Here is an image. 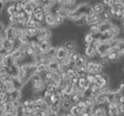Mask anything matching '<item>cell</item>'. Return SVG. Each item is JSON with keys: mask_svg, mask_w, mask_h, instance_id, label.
<instances>
[{"mask_svg": "<svg viewBox=\"0 0 124 116\" xmlns=\"http://www.w3.org/2000/svg\"><path fill=\"white\" fill-rule=\"evenodd\" d=\"M88 59L83 54H79V56L75 61V67L76 68H81V67H86V63H87Z\"/></svg>", "mask_w": 124, "mask_h": 116, "instance_id": "obj_15", "label": "cell"}, {"mask_svg": "<svg viewBox=\"0 0 124 116\" xmlns=\"http://www.w3.org/2000/svg\"><path fill=\"white\" fill-rule=\"evenodd\" d=\"M87 80H88V82H89L90 85L95 84V75L94 74H89V75L87 76Z\"/></svg>", "mask_w": 124, "mask_h": 116, "instance_id": "obj_35", "label": "cell"}, {"mask_svg": "<svg viewBox=\"0 0 124 116\" xmlns=\"http://www.w3.org/2000/svg\"><path fill=\"white\" fill-rule=\"evenodd\" d=\"M69 56V53L63 47H58L57 48V52H56V56H54V60H57L58 62H62L64 61L66 58Z\"/></svg>", "mask_w": 124, "mask_h": 116, "instance_id": "obj_6", "label": "cell"}, {"mask_svg": "<svg viewBox=\"0 0 124 116\" xmlns=\"http://www.w3.org/2000/svg\"><path fill=\"white\" fill-rule=\"evenodd\" d=\"M8 93H9V97H10V101H11V102H14V101L21 102V101H22V93H21V90L14 89V90H12L11 92H8Z\"/></svg>", "mask_w": 124, "mask_h": 116, "instance_id": "obj_13", "label": "cell"}, {"mask_svg": "<svg viewBox=\"0 0 124 116\" xmlns=\"http://www.w3.org/2000/svg\"><path fill=\"white\" fill-rule=\"evenodd\" d=\"M62 47L68 51L69 54L73 53V52H75L77 50L76 43H75V41H73V40H64L63 43H62Z\"/></svg>", "mask_w": 124, "mask_h": 116, "instance_id": "obj_8", "label": "cell"}, {"mask_svg": "<svg viewBox=\"0 0 124 116\" xmlns=\"http://www.w3.org/2000/svg\"><path fill=\"white\" fill-rule=\"evenodd\" d=\"M48 71L52 72V73H59V68H60V62H58L57 60H51L48 62L47 64Z\"/></svg>", "mask_w": 124, "mask_h": 116, "instance_id": "obj_12", "label": "cell"}, {"mask_svg": "<svg viewBox=\"0 0 124 116\" xmlns=\"http://www.w3.org/2000/svg\"><path fill=\"white\" fill-rule=\"evenodd\" d=\"M69 112H70L73 116H79L82 114V112L79 111V109L77 108V105H72V108L70 109V111H69Z\"/></svg>", "mask_w": 124, "mask_h": 116, "instance_id": "obj_31", "label": "cell"}, {"mask_svg": "<svg viewBox=\"0 0 124 116\" xmlns=\"http://www.w3.org/2000/svg\"><path fill=\"white\" fill-rule=\"evenodd\" d=\"M84 55L88 59V60H92L95 56H97V51H96V46L94 45H86L85 48V52H84Z\"/></svg>", "mask_w": 124, "mask_h": 116, "instance_id": "obj_7", "label": "cell"}, {"mask_svg": "<svg viewBox=\"0 0 124 116\" xmlns=\"http://www.w3.org/2000/svg\"><path fill=\"white\" fill-rule=\"evenodd\" d=\"M112 39H114V38L109 34V33H103V34H100L99 40H100V42H109V41L112 40Z\"/></svg>", "mask_w": 124, "mask_h": 116, "instance_id": "obj_26", "label": "cell"}, {"mask_svg": "<svg viewBox=\"0 0 124 116\" xmlns=\"http://www.w3.org/2000/svg\"><path fill=\"white\" fill-rule=\"evenodd\" d=\"M20 74H21V71H20V65L14 63L10 66V74L9 75L11 76L12 78H19Z\"/></svg>", "mask_w": 124, "mask_h": 116, "instance_id": "obj_14", "label": "cell"}, {"mask_svg": "<svg viewBox=\"0 0 124 116\" xmlns=\"http://www.w3.org/2000/svg\"><path fill=\"white\" fill-rule=\"evenodd\" d=\"M83 96H84V100L85 99H93V98H94V95H93V92L89 90V89H87V90L84 91Z\"/></svg>", "mask_w": 124, "mask_h": 116, "instance_id": "obj_33", "label": "cell"}, {"mask_svg": "<svg viewBox=\"0 0 124 116\" xmlns=\"http://www.w3.org/2000/svg\"><path fill=\"white\" fill-rule=\"evenodd\" d=\"M83 42L85 43V45H92L93 42H94V36H93L90 33H86L85 35L83 36Z\"/></svg>", "mask_w": 124, "mask_h": 116, "instance_id": "obj_24", "label": "cell"}, {"mask_svg": "<svg viewBox=\"0 0 124 116\" xmlns=\"http://www.w3.org/2000/svg\"><path fill=\"white\" fill-rule=\"evenodd\" d=\"M44 24L47 26L50 29H54L57 28V24H56V19H54V15L52 13H47L45 15V20H44Z\"/></svg>", "mask_w": 124, "mask_h": 116, "instance_id": "obj_2", "label": "cell"}, {"mask_svg": "<svg viewBox=\"0 0 124 116\" xmlns=\"http://www.w3.org/2000/svg\"><path fill=\"white\" fill-rule=\"evenodd\" d=\"M112 26V23L111 22H106V23H101L99 25V33L100 34H103V33H108L110 30Z\"/></svg>", "mask_w": 124, "mask_h": 116, "instance_id": "obj_20", "label": "cell"}, {"mask_svg": "<svg viewBox=\"0 0 124 116\" xmlns=\"http://www.w3.org/2000/svg\"><path fill=\"white\" fill-rule=\"evenodd\" d=\"M32 116H36V115H35V114H34V115H32Z\"/></svg>", "mask_w": 124, "mask_h": 116, "instance_id": "obj_41", "label": "cell"}, {"mask_svg": "<svg viewBox=\"0 0 124 116\" xmlns=\"http://www.w3.org/2000/svg\"><path fill=\"white\" fill-rule=\"evenodd\" d=\"M93 100L95 105H105L107 104V92H99L93 98Z\"/></svg>", "mask_w": 124, "mask_h": 116, "instance_id": "obj_4", "label": "cell"}, {"mask_svg": "<svg viewBox=\"0 0 124 116\" xmlns=\"http://www.w3.org/2000/svg\"><path fill=\"white\" fill-rule=\"evenodd\" d=\"M99 17H100V21L102 23H106V22H111L112 21V14L110 11L105 10L102 13L99 14Z\"/></svg>", "mask_w": 124, "mask_h": 116, "instance_id": "obj_17", "label": "cell"}, {"mask_svg": "<svg viewBox=\"0 0 124 116\" xmlns=\"http://www.w3.org/2000/svg\"><path fill=\"white\" fill-rule=\"evenodd\" d=\"M78 86H79V88H82L85 91V90H87V89H89L90 84L88 82L87 78H78Z\"/></svg>", "mask_w": 124, "mask_h": 116, "instance_id": "obj_22", "label": "cell"}, {"mask_svg": "<svg viewBox=\"0 0 124 116\" xmlns=\"http://www.w3.org/2000/svg\"><path fill=\"white\" fill-rule=\"evenodd\" d=\"M13 42H14V41L8 40V39L4 38L3 41H2V43H1V48H3V49L8 50L9 52H11L13 50Z\"/></svg>", "mask_w": 124, "mask_h": 116, "instance_id": "obj_21", "label": "cell"}, {"mask_svg": "<svg viewBox=\"0 0 124 116\" xmlns=\"http://www.w3.org/2000/svg\"><path fill=\"white\" fill-rule=\"evenodd\" d=\"M72 102H71V100H64L62 99L61 102H60V109L61 110H64L66 111V112H69L70 111V109L72 108Z\"/></svg>", "mask_w": 124, "mask_h": 116, "instance_id": "obj_19", "label": "cell"}, {"mask_svg": "<svg viewBox=\"0 0 124 116\" xmlns=\"http://www.w3.org/2000/svg\"><path fill=\"white\" fill-rule=\"evenodd\" d=\"M122 58V56L119 54V52L116 51V49H113V50H110L109 53H108V56H107V60L109 63H111V64H116V63H118L119 61H120V59Z\"/></svg>", "mask_w": 124, "mask_h": 116, "instance_id": "obj_5", "label": "cell"}, {"mask_svg": "<svg viewBox=\"0 0 124 116\" xmlns=\"http://www.w3.org/2000/svg\"><path fill=\"white\" fill-rule=\"evenodd\" d=\"M51 48H52V43L50 40H45V41L39 42V52H40L41 54L47 53Z\"/></svg>", "mask_w": 124, "mask_h": 116, "instance_id": "obj_10", "label": "cell"}, {"mask_svg": "<svg viewBox=\"0 0 124 116\" xmlns=\"http://www.w3.org/2000/svg\"><path fill=\"white\" fill-rule=\"evenodd\" d=\"M116 51L119 52L121 56L124 58V38H119V43L116 47Z\"/></svg>", "mask_w": 124, "mask_h": 116, "instance_id": "obj_25", "label": "cell"}, {"mask_svg": "<svg viewBox=\"0 0 124 116\" xmlns=\"http://www.w3.org/2000/svg\"><path fill=\"white\" fill-rule=\"evenodd\" d=\"M65 116H73L72 114H71V113L70 112H68V113H66V114H65Z\"/></svg>", "mask_w": 124, "mask_h": 116, "instance_id": "obj_40", "label": "cell"}, {"mask_svg": "<svg viewBox=\"0 0 124 116\" xmlns=\"http://www.w3.org/2000/svg\"><path fill=\"white\" fill-rule=\"evenodd\" d=\"M119 105L118 103H111L107 106V112L108 116H118L119 115Z\"/></svg>", "mask_w": 124, "mask_h": 116, "instance_id": "obj_11", "label": "cell"}, {"mask_svg": "<svg viewBox=\"0 0 124 116\" xmlns=\"http://www.w3.org/2000/svg\"><path fill=\"white\" fill-rule=\"evenodd\" d=\"M46 91H48V92L50 93V95H54L57 91V86H54V85L52 84H46Z\"/></svg>", "mask_w": 124, "mask_h": 116, "instance_id": "obj_30", "label": "cell"}, {"mask_svg": "<svg viewBox=\"0 0 124 116\" xmlns=\"http://www.w3.org/2000/svg\"><path fill=\"white\" fill-rule=\"evenodd\" d=\"M15 29H16L15 27H13V26H11V25H8L6 27V29H4L3 37L6 39H8V40L15 41L16 40V39H15Z\"/></svg>", "mask_w": 124, "mask_h": 116, "instance_id": "obj_3", "label": "cell"}, {"mask_svg": "<svg viewBox=\"0 0 124 116\" xmlns=\"http://www.w3.org/2000/svg\"><path fill=\"white\" fill-rule=\"evenodd\" d=\"M2 106H3V110L6 113H14V111H15L12 105V102H8L6 104H2Z\"/></svg>", "mask_w": 124, "mask_h": 116, "instance_id": "obj_28", "label": "cell"}, {"mask_svg": "<svg viewBox=\"0 0 124 116\" xmlns=\"http://www.w3.org/2000/svg\"><path fill=\"white\" fill-rule=\"evenodd\" d=\"M86 68L87 71L89 72V74H99V73H102L103 68L100 67V65L98 64V62L94 60H88L87 63H86Z\"/></svg>", "mask_w": 124, "mask_h": 116, "instance_id": "obj_1", "label": "cell"}, {"mask_svg": "<svg viewBox=\"0 0 124 116\" xmlns=\"http://www.w3.org/2000/svg\"><path fill=\"white\" fill-rule=\"evenodd\" d=\"M14 116H26L25 109L23 108L22 103H21V105H20L19 108L15 109V111H14Z\"/></svg>", "mask_w": 124, "mask_h": 116, "instance_id": "obj_29", "label": "cell"}, {"mask_svg": "<svg viewBox=\"0 0 124 116\" xmlns=\"http://www.w3.org/2000/svg\"><path fill=\"white\" fill-rule=\"evenodd\" d=\"M6 27H7V25H4L3 23H1V22H0V35H3Z\"/></svg>", "mask_w": 124, "mask_h": 116, "instance_id": "obj_37", "label": "cell"}, {"mask_svg": "<svg viewBox=\"0 0 124 116\" xmlns=\"http://www.w3.org/2000/svg\"><path fill=\"white\" fill-rule=\"evenodd\" d=\"M8 55H10V52H9L8 50H6V49H3V48L0 47V58L3 59Z\"/></svg>", "mask_w": 124, "mask_h": 116, "instance_id": "obj_34", "label": "cell"}, {"mask_svg": "<svg viewBox=\"0 0 124 116\" xmlns=\"http://www.w3.org/2000/svg\"><path fill=\"white\" fill-rule=\"evenodd\" d=\"M89 4L90 7L93 8V10H94L95 14H100V13H102L103 11H105V7H103L102 2L101 1H89Z\"/></svg>", "mask_w": 124, "mask_h": 116, "instance_id": "obj_9", "label": "cell"}, {"mask_svg": "<svg viewBox=\"0 0 124 116\" xmlns=\"http://www.w3.org/2000/svg\"><path fill=\"white\" fill-rule=\"evenodd\" d=\"M3 116H14V113H6Z\"/></svg>", "mask_w": 124, "mask_h": 116, "instance_id": "obj_39", "label": "cell"}, {"mask_svg": "<svg viewBox=\"0 0 124 116\" xmlns=\"http://www.w3.org/2000/svg\"><path fill=\"white\" fill-rule=\"evenodd\" d=\"M4 8H6V0H0V13H2Z\"/></svg>", "mask_w": 124, "mask_h": 116, "instance_id": "obj_36", "label": "cell"}, {"mask_svg": "<svg viewBox=\"0 0 124 116\" xmlns=\"http://www.w3.org/2000/svg\"><path fill=\"white\" fill-rule=\"evenodd\" d=\"M40 80H43V77H41V75H39V74L35 73V74H33V75L31 76L30 82H30L31 85H33V84H35V82H40Z\"/></svg>", "mask_w": 124, "mask_h": 116, "instance_id": "obj_27", "label": "cell"}, {"mask_svg": "<svg viewBox=\"0 0 124 116\" xmlns=\"http://www.w3.org/2000/svg\"><path fill=\"white\" fill-rule=\"evenodd\" d=\"M54 19H56L57 27H59V26H62L64 24V22H65V19H64V17H62L61 15H54Z\"/></svg>", "mask_w": 124, "mask_h": 116, "instance_id": "obj_32", "label": "cell"}, {"mask_svg": "<svg viewBox=\"0 0 124 116\" xmlns=\"http://www.w3.org/2000/svg\"><path fill=\"white\" fill-rule=\"evenodd\" d=\"M47 64H48V62H46V61H44V62L36 64V73L39 74V75H43V74H45L46 72L48 71Z\"/></svg>", "mask_w": 124, "mask_h": 116, "instance_id": "obj_16", "label": "cell"}, {"mask_svg": "<svg viewBox=\"0 0 124 116\" xmlns=\"http://www.w3.org/2000/svg\"><path fill=\"white\" fill-rule=\"evenodd\" d=\"M74 25L77 26V27L86 26L87 25V16H86V15H82V16H79L78 19L74 21Z\"/></svg>", "mask_w": 124, "mask_h": 116, "instance_id": "obj_18", "label": "cell"}, {"mask_svg": "<svg viewBox=\"0 0 124 116\" xmlns=\"http://www.w3.org/2000/svg\"><path fill=\"white\" fill-rule=\"evenodd\" d=\"M111 103H116V92L112 91H108L107 92V105Z\"/></svg>", "mask_w": 124, "mask_h": 116, "instance_id": "obj_23", "label": "cell"}, {"mask_svg": "<svg viewBox=\"0 0 124 116\" xmlns=\"http://www.w3.org/2000/svg\"><path fill=\"white\" fill-rule=\"evenodd\" d=\"M3 39H4L3 35H0V47H1V43H2V41H3Z\"/></svg>", "mask_w": 124, "mask_h": 116, "instance_id": "obj_38", "label": "cell"}]
</instances>
